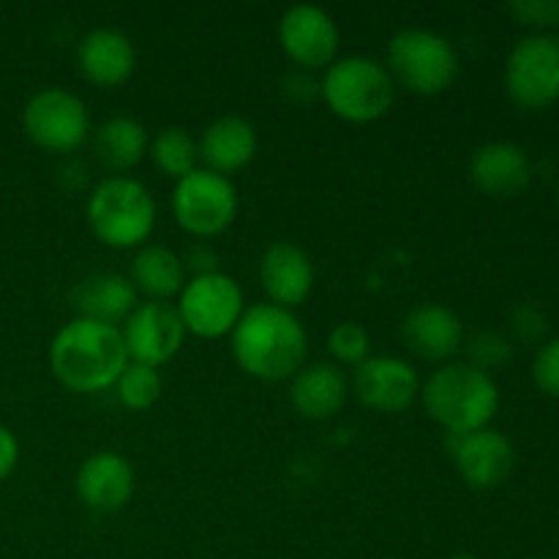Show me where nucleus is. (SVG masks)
<instances>
[{
    "label": "nucleus",
    "instance_id": "f257e3e1",
    "mask_svg": "<svg viewBox=\"0 0 559 559\" xmlns=\"http://www.w3.org/2000/svg\"><path fill=\"white\" fill-rule=\"evenodd\" d=\"M229 349L240 369L262 382L293 380L306 366L309 333L295 311L273 304L246 306L229 333Z\"/></svg>",
    "mask_w": 559,
    "mask_h": 559
},
{
    "label": "nucleus",
    "instance_id": "f03ea898",
    "mask_svg": "<svg viewBox=\"0 0 559 559\" xmlns=\"http://www.w3.org/2000/svg\"><path fill=\"white\" fill-rule=\"evenodd\" d=\"M129 366L123 333L118 325L74 317L49 344V371L74 393H102L115 388Z\"/></svg>",
    "mask_w": 559,
    "mask_h": 559
},
{
    "label": "nucleus",
    "instance_id": "7ed1b4c3",
    "mask_svg": "<svg viewBox=\"0 0 559 559\" xmlns=\"http://www.w3.org/2000/svg\"><path fill=\"white\" fill-rule=\"evenodd\" d=\"M420 404L445 435L486 429L500 409L495 377L467 360L442 364L420 382Z\"/></svg>",
    "mask_w": 559,
    "mask_h": 559
},
{
    "label": "nucleus",
    "instance_id": "20e7f679",
    "mask_svg": "<svg viewBox=\"0 0 559 559\" xmlns=\"http://www.w3.org/2000/svg\"><path fill=\"white\" fill-rule=\"evenodd\" d=\"M85 218L98 243L118 251L142 249L156 229L158 207L142 180L109 175L87 194Z\"/></svg>",
    "mask_w": 559,
    "mask_h": 559
},
{
    "label": "nucleus",
    "instance_id": "39448f33",
    "mask_svg": "<svg viewBox=\"0 0 559 559\" xmlns=\"http://www.w3.org/2000/svg\"><path fill=\"white\" fill-rule=\"evenodd\" d=\"M320 98L347 123H374L393 109L396 85L380 60L344 55L322 71Z\"/></svg>",
    "mask_w": 559,
    "mask_h": 559
},
{
    "label": "nucleus",
    "instance_id": "423d86ee",
    "mask_svg": "<svg viewBox=\"0 0 559 559\" xmlns=\"http://www.w3.org/2000/svg\"><path fill=\"white\" fill-rule=\"evenodd\" d=\"M385 69L393 85L415 96H440L456 82L462 60L451 38L429 27H404L388 41Z\"/></svg>",
    "mask_w": 559,
    "mask_h": 559
},
{
    "label": "nucleus",
    "instance_id": "0eeeda50",
    "mask_svg": "<svg viewBox=\"0 0 559 559\" xmlns=\"http://www.w3.org/2000/svg\"><path fill=\"white\" fill-rule=\"evenodd\" d=\"M238 189L224 175L197 167L186 178L175 180L173 216L191 238L207 240L222 235L238 218Z\"/></svg>",
    "mask_w": 559,
    "mask_h": 559
},
{
    "label": "nucleus",
    "instance_id": "6e6552de",
    "mask_svg": "<svg viewBox=\"0 0 559 559\" xmlns=\"http://www.w3.org/2000/svg\"><path fill=\"white\" fill-rule=\"evenodd\" d=\"M22 131L47 153H71L91 140V109L66 87H44L22 109Z\"/></svg>",
    "mask_w": 559,
    "mask_h": 559
},
{
    "label": "nucleus",
    "instance_id": "1a4fd4ad",
    "mask_svg": "<svg viewBox=\"0 0 559 559\" xmlns=\"http://www.w3.org/2000/svg\"><path fill=\"white\" fill-rule=\"evenodd\" d=\"M175 309L183 320L186 333L211 342V338H224L235 331L246 311V298L233 276L216 271L207 276L186 278Z\"/></svg>",
    "mask_w": 559,
    "mask_h": 559
},
{
    "label": "nucleus",
    "instance_id": "9d476101",
    "mask_svg": "<svg viewBox=\"0 0 559 559\" xmlns=\"http://www.w3.org/2000/svg\"><path fill=\"white\" fill-rule=\"evenodd\" d=\"M506 91L524 109H544L559 98V36L533 33L513 44L506 63Z\"/></svg>",
    "mask_w": 559,
    "mask_h": 559
},
{
    "label": "nucleus",
    "instance_id": "9b49d317",
    "mask_svg": "<svg viewBox=\"0 0 559 559\" xmlns=\"http://www.w3.org/2000/svg\"><path fill=\"white\" fill-rule=\"evenodd\" d=\"M278 47L287 55L295 69L325 71L338 58V33L336 20L325 9L311 3L289 5L278 20Z\"/></svg>",
    "mask_w": 559,
    "mask_h": 559
},
{
    "label": "nucleus",
    "instance_id": "f8f14e48",
    "mask_svg": "<svg viewBox=\"0 0 559 559\" xmlns=\"http://www.w3.org/2000/svg\"><path fill=\"white\" fill-rule=\"evenodd\" d=\"M120 333H123L129 360L153 366V369L169 364L189 336L175 304H164V300L136 304L129 320L120 325Z\"/></svg>",
    "mask_w": 559,
    "mask_h": 559
},
{
    "label": "nucleus",
    "instance_id": "ddd939ff",
    "mask_svg": "<svg viewBox=\"0 0 559 559\" xmlns=\"http://www.w3.org/2000/svg\"><path fill=\"white\" fill-rule=\"evenodd\" d=\"M448 453H451L459 478L469 489L478 491H489L506 484L516 464L513 442L491 426L467 431V435H448Z\"/></svg>",
    "mask_w": 559,
    "mask_h": 559
},
{
    "label": "nucleus",
    "instance_id": "4468645a",
    "mask_svg": "<svg viewBox=\"0 0 559 559\" xmlns=\"http://www.w3.org/2000/svg\"><path fill=\"white\" fill-rule=\"evenodd\" d=\"M353 393L364 407L399 415L420 396V377L409 360L396 355H371L353 371Z\"/></svg>",
    "mask_w": 559,
    "mask_h": 559
},
{
    "label": "nucleus",
    "instance_id": "2eb2a0df",
    "mask_svg": "<svg viewBox=\"0 0 559 559\" xmlns=\"http://www.w3.org/2000/svg\"><path fill=\"white\" fill-rule=\"evenodd\" d=\"M136 475L129 459L118 451H96L80 464L74 491L85 508L96 513H118L134 497Z\"/></svg>",
    "mask_w": 559,
    "mask_h": 559
},
{
    "label": "nucleus",
    "instance_id": "dca6fc26",
    "mask_svg": "<svg viewBox=\"0 0 559 559\" xmlns=\"http://www.w3.org/2000/svg\"><path fill=\"white\" fill-rule=\"evenodd\" d=\"M464 322L442 304H420L402 320V342L415 358L429 364H451L464 347Z\"/></svg>",
    "mask_w": 559,
    "mask_h": 559
},
{
    "label": "nucleus",
    "instance_id": "f3484780",
    "mask_svg": "<svg viewBox=\"0 0 559 559\" xmlns=\"http://www.w3.org/2000/svg\"><path fill=\"white\" fill-rule=\"evenodd\" d=\"M260 284L267 295V304L295 311L306 304L314 289V262L300 246L289 240H276L260 257Z\"/></svg>",
    "mask_w": 559,
    "mask_h": 559
},
{
    "label": "nucleus",
    "instance_id": "a211bd4d",
    "mask_svg": "<svg viewBox=\"0 0 559 559\" xmlns=\"http://www.w3.org/2000/svg\"><path fill=\"white\" fill-rule=\"evenodd\" d=\"M469 180L484 194L511 200L522 194L533 180V162L516 142L495 140L475 147L469 156Z\"/></svg>",
    "mask_w": 559,
    "mask_h": 559
},
{
    "label": "nucleus",
    "instance_id": "6ab92c4d",
    "mask_svg": "<svg viewBox=\"0 0 559 559\" xmlns=\"http://www.w3.org/2000/svg\"><path fill=\"white\" fill-rule=\"evenodd\" d=\"M76 69L91 85H123L136 69L134 41L118 27H93L76 44Z\"/></svg>",
    "mask_w": 559,
    "mask_h": 559
},
{
    "label": "nucleus",
    "instance_id": "aec40b11",
    "mask_svg": "<svg viewBox=\"0 0 559 559\" xmlns=\"http://www.w3.org/2000/svg\"><path fill=\"white\" fill-rule=\"evenodd\" d=\"M257 147H260L257 129L240 115L216 118L202 129L200 142H197L205 169L224 175V178L249 167L257 156Z\"/></svg>",
    "mask_w": 559,
    "mask_h": 559
},
{
    "label": "nucleus",
    "instance_id": "412c9836",
    "mask_svg": "<svg viewBox=\"0 0 559 559\" xmlns=\"http://www.w3.org/2000/svg\"><path fill=\"white\" fill-rule=\"evenodd\" d=\"M136 304H140V295L123 273H91L71 289V306L76 317L107 322V325H123Z\"/></svg>",
    "mask_w": 559,
    "mask_h": 559
},
{
    "label": "nucleus",
    "instance_id": "4be33fe9",
    "mask_svg": "<svg viewBox=\"0 0 559 559\" xmlns=\"http://www.w3.org/2000/svg\"><path fill=\"white\" fill-rule=\"evenodd\" d=\"M349 396V382L336 364L304 366L289 380V404L306 420H331L342 413Z\"/></svg>",
    "mask_w": 559,
    "mask_h": 559
},
{
    "label": "nucleus",
    "instance_id": "5701e85b",
    "mask_svg": "<svg viewBox=\"0 0 559 559\" xmlns=\"http://www.w3.org/2000/svg\"><path fill=\"white\" fill-rule=\"evenodd\" d=\"M93 153L115 175H126L147 156L151 136L147 129L131 115H112L91 131Z\"/></svg>",
    "mask_w": 559,
    "mask_h": 559
},
{
    "label": "nucleus",
    "instance_id": "b1692460",
    "mask_svg": "<svg viewBox=\"0 0 559 559\" xmlns=\"http://www.w3.org/2000/svg\"><path fill=\"white\" fill-rule=\"evenodd\" d=\"M186 267L180 254H175L169 246L145 243L136 249L131 260L129 282L134 284L136 295H145V300H164L169 304L178 298L186 284Z\"/></svg>",
    "mask_w": 559,
    "mask_h": 559
},
{
    "label": "nucleus",
    "instance_id": "393cba45",
    "mask_svg": "<svg viewBox=\"0 0 559 559\" xmlns=\"http://www.w3.org/2000/svg\"><path fill=\"white\" fill-rule=\"evenodd\" d=\"M153 167L169 180H180L189 173H194L197 162H200V151H197V140L180 126H167L158 131L147 147Z\"/></svg>",
    "mask_w": 559,
    "mask_h": 559
},
{
    "label": "nucleus",
    "instance_id": "a878e982",
    "mask_svg": "<svg viewBox=\"0 0 559 559\" xmlns=\"http://www.w3.org/2000/svg\"><path fill=\"white\" fill-rule=\"evenodd\" d=\"M115 391H118V402L123 404L126 409L140 413V409H151L153 404L162 399L164 382H162V374H158V369L129 360L123 374H120L118 382H115Z\"/></svg>",
    "mask_w": 559,
    "mask_h": 559
},
{
    "label": "nucleus",
    "instance_id": "bb28decb",
    "mask_svg": "<svg viewBox=\"0 0 559 559\" xmlns=\"http://www.w3.org/2000/svg\"><path fill=\"white\" fill-rule=\"evenodd\" d=\"M462 349L467 353V364L491 374L495 369H502V366L511 364L513 338L506 331H497V328H480V331L469 333L464 338Z\"/></svg>",
    "mask_w": 559,
    "mask_h": 559
},
{
    "label": "nucleus",
    "instance_id": "cd10ccee",
    "mask_svg": "<svg viewBox=\"0 0 559 559\" xmlns=\"http://www.w3.org/2000/svg\"><path fill=\"white\" fill-rule=\"evenodd\" d=\"M328 353L333 355V360L342 366H360L366 358H371V336L360 322L344 320L338 325H333V331L328 333Z\"/></svg>",
    "mask_w": 559,
    "mask_h": 559
},
{
    "label": "nucleus",
    "instance_id": "c85d7f7f",
    "mask_svg": "<svg viewBox=\"0 0 559 559\" xmlns=\"http://www.w3.org/2000/svg\"><path fill=\"white\" fill-rule=\"evenodd\" d=\"M508 14L519 25L538 27V33H546L559 25V0H513L508 3Z\"/></svg>",
    "mask_w": 559,
    "mask_h": 559
},
{
    "label": "nucleus",
    "instance_id": "c756f323",
    "mask_svg": "<svg viewBox=\"0 0 559 559\" xmlns=\"http://www.w3.org/2000/svg\"><path fill=\"white\" fill-rule=\"evenodd\" d=\"M533 380L546 396L559 399V336L540 344L533 360Z\"/></svg>",
    "mask_w": 559,
    "mask_h": 559
},
{
    "label": "nucleus",
    "instance_id": "7c9ffc66",
    "mask_svg": "<svg viewBox=\"0 0 559 559\" xmlns=\"http://www.w3.org/2000/svg\"><path fill=\"white\" fill-rule=\"evenodd\" d=\"M549 333V317L538 304H522L511 314V336L522 344H535Z\"/></svg>",
    "mask_w": 559,
    "mask_h": 559
},
{
    "label": "nucleus",
    "instance_id": "2f4dec72",
    "mask_svg": "<svg viewBox=\"0 0 559 559\" xmlns=\"http://www.w3.org/2000/svg\"><path fill=\"white\" fill-rule=\"evenodd\" d=\"M282 91L289 102L311 104L314 98H320V80L314 76V71L293 69L289 74H284Z\"/></svg>",
    "mask_w": 559,
    "mask_h": 559
},
{
    "label": "nucleus",
    "instance_id": "473e14b6",
    "mask_svg": "<svg viewBox=\"0 0 559 559\" xmlns=\"http://www.w3.org/2000/svg\"><path fill=\"white\" fill-rule=\"evenodd\" d=\"M186 267V276H207V273H216L218 271V254L213 246L207 243H194L186 257H180Z\"/></svg>",
    "mask_w": 559,
    "mask_h": 559
},
{
    "label": "nucleus",
    "instance_id": "72a5a7b5",
    "mask_svg": "<svg viewBox=\"0 0 559 559\" xmlns=\"http://www.w3.org/2000/svg\"><path fill=\"white\" fill-rule=\"evenodd\" d=\"M16 464H20V440H16V435L9 426L0 424V484L11 478Z\"/></svg>",
    "mask_w": 559,
    "mask_h": 559
},
{
    "label": "nucleus",
    "instance_id": "f704fd0d",
    "mask_svg": "<svg viewBox=\"0 0 559 559\" xmlns=\"http://www.w3.org/2000/svg\"><path fill=\"white\" fill-rule=\"evenodd\" d=\"M448 559H480V557H475V555H469V551H459V555H451Z\"/></svg>",
    "mask_w": 559,
    "mask_h": 559
},
{
    "label": "nucleus",
    "instance_id": "c9c22d12",
    "mask_svg": "<svg viewBox=\"0 0 559 559\" xmlns=\"http://www.w3.org/2000/svg\"><path fill=\"white\" fill-rule=\"evenodd\" d=\"M555 200H557V207H559V180H557V189H555Z\"/></svg>",
    "mask_w": 559,
    "mask_h": 559
}]
</instances>
